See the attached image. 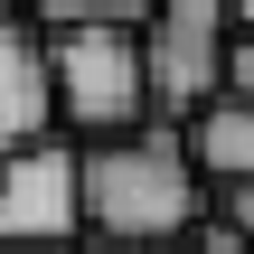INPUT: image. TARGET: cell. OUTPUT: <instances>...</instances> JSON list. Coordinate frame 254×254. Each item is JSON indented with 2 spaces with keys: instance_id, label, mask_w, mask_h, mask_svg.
<instances>
[{
  "instance_id": "cell-3",
  "label": "cell",
  "mask_w": 254,
  "mask_h": 254,
  "mask_svg": "<svg viewBox=\"0 0 254 254\" xmlns=\"http://www.w3.org/2000/svg\"><path fill=\"white\" fill-rule=\"evenodd\" d=\"M141 57H151V113L198 123L226 94V66H236V9L226 0H160L151 28H141Z\"/></svg>"
},
{
  "instance_id": "cell-13",
  "label": "cell",
  "mask_w": 254,
  "mask_h": 254,
  "mask_svg": "<svg viewBox=\"0 0 254 254\" xmlns=\"http://www.w3.org/2000/svg\"><path fill=\"white\" fill-rule=\"evenodd\" d=\"M226 9H236V28H254V0H226Z\"/></svg>"
},
{
  "instance_id": "cell-9",
  "label": "cell",
  "mask_w": 254,
  "mask_h": 254,
  "mask_svg": "<svg viewBox=\"0 0 254 254\" xmlns=\"http://www.w3.org/2000/svg\"><path fill=\"white\" fill-rule=\"evenodd\" d=\"M226 94L254 104V28H236V66H226Z\"/></svg>"
},
{
  "instance_id": "cell-10",
  "label": "cell",
  "mask_w": 254,
  "mask_h": 254,
  "mask_svg": "<svg viewBox=\"0 0 254 254\" xmlns=\"http://www.w3.org/2000/svg\"><path fill=\"white\" fill-rule=\"evenodd\" d=\"M217 217H226V226H245V236H254V179H245V189H217Z\"/></svg>"
},
{
  "instance_id": "cell-2",
  "label": "cell",
  "mask_w": 254,
  "mask_h": 254,
  "mask_svg": "<svg viewBox=\"0 0 254 254\" xmlns=\"http://www.w3.org/2000/svg\"><path fill=\"white\" fill-rule=\"evenodd\" d=\"M47 75H57V123H75V141L151 132L141 28H47Z\"/></svg>"
},
{
  "instance_id": "cell-8",
  "label": "cell",
  "mask_w": 254,
  "mask_h": 254,
  "mask_svg": "<svg viewBox=\"0 0 254 254\" xmlns=\"http://www.w3.org/2000/svg\"><path fill=\"white\" fill-rule=\"evenodd\" d=\"M189 254H254V236H245V226H226V217H217V198H207V217L189 226Z\"/></svg>"
},
{
  "instance_id": "cell-12",
  "label": "cell",
  "mask_w": 254,
  "mask_h": 254,
  "mask_svg": "<svg viewBox=\"0 0 254 254\" xmlns=\"http://www.w3.org/2000/svg\"><path fill=\"white\" fill-rule=\"evenodd\" d=\"M0 254H75V245H0Z\"/></svg>"
},
{
  "instance_id": "cell-4",
  "label": "cell",
  "mask_w": 254,
  "mask_h": 254,
  "mask_svg": "<svg viewBox=\"0 0 254 254\" xmlns=\"http://www.w3.org/2000/svg\"><path fill=\"white\" fill-rule=\"evenodd\" d=\"M75 236H94L85 226V151L66 132H47L0 170V245H75Z\"/></svg>"
},
{
  "instance_id": "cell-1",
  "label": "cell",
  "mask_w": 254,
  "mask_h": 254,
  "mask_svg": "<svg viewBox=\"0 0 254 254\" xmlns=\"http://www.w3.org/2000/svg\"><path fill=\"white\" fill-rule=\"evenodd\" d=\"M207 170L189 151V132H123V141H85V226L104 245H189V226L207 217Z\"/></svg>"
},
{
  "instance_id": "cell-14",
  "label": "cell",
  "mask_w": 254,
  "mask_h": 254,
  "mask_svg": "<svg viewBox=\"0 0 254 254\" xmlns=\"http://www.w3.org/2000/svg\"><path fill=\"white\" fill-rule=\"evenodd\" d=\"M0 19H19V0H0Z\"/></svg>"
},
{
  "instance_id": "cell-5",
  "label": "cell",
  "mask_w": 254,
  "mask_h": 254,
  "mask_svg": "<svg viewBox=\"0 0 254 254\" xmlns=\"http://www.w3.org/2000/svg\"><path fill=\"white\" fill-rule=\"evenodd\" d=\"M57 132V75H47V28L0 19V170Z\"/></svg>"
},
{
  "instance_id": "cell-7",
  "label": "cell",
  "mask_w": 254,
  "mask_h": 254,
  "mask_svg": "<svg viewBox=\"0 0 254 254\" xmlns=\"http://www.w3.org/2000/svg\"><path fill=\"white\" fill-rule=\"evenodd\" d=\"M38 28H151L160 0H28Z\"/></svg>"
},
{
  "instance_id": "cell-6",
  "label": "cell",
  "mask_w": 254,
  "mask_h": 254,
  "mask_svg": "<svg viewBox=\"0 0 254 254\" xmlns=\"http://www.w3.org/2000/svg\"><path fill=\"white\" fill-rule=\"evenodd\" d=\"M189 151H198L207 189H245L254 179V104L245 94H217V104L189 123Z\"/></svg>"
},
{
  "instance_id": "cell-11",
  "label": "cell",
  "mask_w": 254,
  "mask_h": 254,
  "mask_svg": "<svg viewBox=\"0 0 254 254\" xmlns=\"http://www.w3.org/2000/svg\"><path fill=\"white\" fill-rule=\"evenodd\" d=\"M94 254H189V245H94Z\"/></svg>"
}]
</instances>
